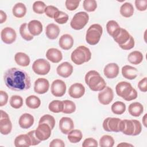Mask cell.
<instances>
[{"label": "cell", "instance_id": "obj_31", "mask_svg": "<svg viewBox=\"0 0 147 147\" xmlns=\"http://www.w3.org/2000/svg\"><path fill=\"white\" fill-rule=\"evenodd\" d=\"M13 14L17 18H22L25 16L26 13V7L25 5L21 2L17 3L13 7Z\"/></svg>", "mask_w": 147, "mask_h": 147}, {"label": "cell", "instance_id": "obj_46", "mask_svg": "<svg viewBox=\"0 0 147 147\" xmlns=\"http://www.w3.org/2000/svg\"><path fill=\"white\" fill-rule=\"evenodd\" d=\"M80 2L79 0H66L65 2V7L68 10H75L79 6Z\"/></svg>", "mask_w": 147, "mask_h": 147}, {"label": "cell", "instance_id": "obj_33", "mask_svg": "<svg viewBox=\"0 0 147 147\" xmlns=\"http://www.w3.org/2000/svg\"><path fill=\"white\" fill-rule=\"evenodd\" d=\"M121 14L126 18L131 17L134 13V7L133 5L129 2L123 3L120 7Z\"/></svg>", "mask_w": 147, "mask_h": 147}, {"label": "cell", "instance_id": "obj_38", "mask_svg": "<svg viewBox=\"0 0 147 147\" xmlns=\"http://www.w3.org/2000/svg\"><path fill=\"white\" fill-rule=\"evenodd\" d=\"M20 33L22 38L26 41H30L33 38V36L30 34L28 30V24L24 23L20 27Z\"/></svg>", "mask_w": 147, "mask_h": 147}, {"label": "cell", "instance_id": "obj_10", "mask_svg": "<svg viewBox=\"0 0 147 147\" xmlns=\"http://www.w3.org/2000/svg\"><path fill=\"white\" fill-rule=\"evenodd\" d=\"M0 118V131L3 135L9 134L12 130V123L8 114L2 110H1Z\"/></svg>", "mask_w": 147, "mask_h": 147}, {"label": "cell", "instance_id": "obj_8", "mask_svg": "<svg viewBox=\"0 0 147 147\" xmlns=\"http://www.w3.org/2000/svg\"><path fill=\"white\" fill-rule=\"evenodd\" d=\"M88 20L89 16L86 12L79 11L74 16L71 21L70 25L75 30H80L86 25Z\"/></svg>", "mask_w": 147, "mask_h": 147}, {"label": "cell", "instance_id": "obj_48", "mask_svg": "<svg viewBox=\"0 0 147 147\" xmlns=\"http://www.w3.org/2000/svg\"><path fill=\"white\" fill-rule=\"evenodd\" d=\"M135 5L139 11H145L147 8V0H136Z\"/></svg>", "mask_w": 147, "mask_h": 147}, {"label": "cell", "instance_id": "obj_14", "mask_svg": "<svg viewBox=\"0 0 147 147\" xmlns=\"http://www.w3.org/2000/svg\"><path fill=\"white\" fill-rule=\"evenodd\" d=\"M1 37L4 43L11 44L16 41L17 34L14 29L10 27H6L2 30L1 32Z\"/></svg>", "mask_w": 147, "mask_h": 147}, {"label": "cell", "instance_id": "obj_9", "mask_svg": "<svg viewBox=\"0 0 147 147\" xmlns=\"http://www.w3.org/2000/svg\"><path fill=\"white\" fill-rule=\"evenodd\" d=\"M32 69L34 72L37 75H45L49 72L51 69V64L44 59H38L33 62L32 64Z\"/></svg>", "mask_w": 147, "mask_h": 147}, {"label": "cell", "instance_id": "obj_3", "mask_svg": "<svg viewBox=\"0 0 147 147\" xmlns=\"http://www.w3.org/2000/svg\"><path fill=\"white\" fill-rule=\"evenodd\" d=\"M117 94L126 101H130L137 98V92L127 82H120L115 86Z\"/></svg>", "mask_w": 147, "mask_h": 147}, {"label": "cell", "instance_id": "obj_2", "mask_svg": "<svg viewBox=\"0 0 147 147\" xmlns=\"http://www.w3.org/2000/svg\"><path fill=\"white\" fill-rule=\"evenodd\" d=\"M85 82L93 91H100L106 87V83L100 74L95 70L88 71L85 75Z\"/></svg>", "mask_w": 147, "mask_h": 147}, {"label": "cell", "instance_id": "obj_22", "mask_svg": "<svg viewBox=\"0 0 147 147\" xmlns=\"http://www.w3.org/2000/svg\"><path fill=\"white\" fill-rule=\"evenodd\" d=\"M74 42V38L71 35L64 34L60 37L59 41V45L63 49L69 50L72 47Z\"/></svg>", "mask_w": 147, "mask_h": 147}, {"label": "cell", "instance_id": "obj_27", "mask_svg": "<svg viewBox=\"0 0 147 147\" xmlns=\"http://www.w3.org/2000/svg\"><path fill=\"white\" fill-rule=\"evenodd\" d=\"M121 28L118 22L114 20H110L106 24L107 32L113 38L118 34Z\"/></svg>", "mask_w": 147, "mask_h": 147}, {"label": "cell", "instance_id": "obj_35", "mask_svg": "<svg viewBox=\"0 0 147 147\" xmlns=\"http://www.w3.org/2000/svg\"><path fill=\"white\" fill-rule=\"evenodd\" d=\"M67 137L70 142L75 144L80 141L83 137V134L80 130L73 129L68 133Z\"/></svg>", "mask_w": 147, "mask_h": 147}, {"label": "cell", "instance_id": "obj_45", "mask_svg": "<svg viewBox=\"0 0 147 147\" xmlns=\"http://www.w3.org/2000/svg\"><path fill=\"white\" fill-rule=\"evenodd\" d=\"M46 5L42 1H35L33 4V10L34 13L37 14H43L45 13V10L46 9Z\"/></svg>", "mask_w": 147, "mask_h": 147}, {"label": "cell", "instance_id": "obj_17", "mask_svg": "<svg viewBox=\"0 0 147 147\" xmlns=\"http://www.w3.org/2000/svg\"><path fill=\"white\" fill-rule=\"evenodd\" d=\"M59 129L62 133L68 134L74 128V123L72 119L69 117H62L59 121Z\"/></svg>", "mask_w": 147, "mask_h": 147}, {"label": "cell", "instance_id": "obj_43", "mask_svg": "<svg viewBox=\"0 0 147 147\" xmlns=\"http://www.w3.org/2000/svg\"><path fill=\"white\" fill-rule=\"evenodd\" d=\"M53 18L57 23L59 24H64L68 20V16L67 13L59 10L55 15Z\"/></svg>", "mask_w": 147, "mask_h": 147}, {"label": "cell", "instance_id": "obj_39", "mask_svg": "<svg viewBox=\"0 0 147 147\" xmlns=\"http://www.w3.org/2000/svg\"><path fill=\"white\" fill-rule=\"evenodd\" d=\"M114 144V140L112 136L103 135L99 140V146L100 147H113Z\"/></svg>", "mask_w": 147, "mask_h": 147}, {"label": "cell", "instance_id": "obj_42", "mask_svg": "<svg viewBox=\"0 0 147 147\" xmlns=\"http://www.w3.org/2000/svg\"><path fill=\"white\" fill-rule=\"evenodd\" d=\"M42 123H45L49 125L51 129L52 130L55 127L56 122H55V118L53 116L49 114H45L40 118L38 122V124Z\"/></svg>", "mask_w": 147, "mask_h": 147}, {"label": "cell", "instance_id": "obj_1", "mask_svg": "<svg viewBox=\"0 0 147 147\" xmlns=\"http://www.w3.org/2000/svg\"><path fill=\"white\" fill-rule=\"evenodd\" d=\"M3 80L7 87L13 91H26L31 86L30 79L28 73L15 67L6 71L3 75Z\"/></svg>", "mask_w": 147, "mask_h": 147}, {"label": "cell", "instance_id": "obj_15", "mask_svg": "<svg viewBox=\"0 0 147 147\" xmlns=\"http://www.w3.org/2000/svg\"><path fill=\"white\" fill-rule=\"evenodd\" d=\"M85 93V87L79 83H75L72 84L68 90L69 95L75 99L82 97Z\"/></svg>", "mask_w": 147, "mask_h": 147}, {"label": "cell", "instance_id": "obj_32", "mask_svg": "<svg viewBox=\"0 0 147 147\" xmlns=\"http://www.w3.org/2000/svg\"><path fill=\"white\" fill-rule=\"evenodd\" d=\"M143 55L142 53L138 51H134L130 52L128 56L127 60L128 61L133 64L138 65L140 64L143 60Z\"/></svg>", "mask_w": 147, "mask_h": 147}, {"label": "cell", "instance_id": "obj_13", "mask_svg": "<svg viewBox=\"0 0 147 147\" xmlns=\"http://www.w3.org/2000/svg\"><path fill=\"white\" fill-rule=\"evenodd\" d=\"M98 98L99 103L102 105H107L110 104L114 98V93L112 88L109 86H106L103 90L100 91Z\"/></svg>", "mask_w": 147, "mask_h": 147}, {"label": "cell", "instance_id": "obj_51", "mask_svg": "<svg viewBox=\"0 0 147 147\" xmlns=\"http://www.w3.org/2000/svg\"><path fill=\"white\" fill-rule=\"evenodd\" d=\"M98 142L96 140L93 138H87L85 139L82 144L83 147H87V146H98Z\"/></svg>", "mask_w": 147, "mask_h": 147}, {"label": "cell", "instance_id": "obj_52", "mask_svg": "<svg viewBox=\"0 0 147 147\" xmlns=\"http://www.w3.org/2000/svg\"><path fill=\"white\" fill-rule=\"evenodd\" d=\"M8 101L7 94L2 90L0 91V106L2 107L6 105Z\"/></svg>", "mask_w": 147, "mask_h": 147}, {"label": "cell", "instance_id": "obj_21", "mask_svg": "<svg viewBox=\"0 0 147 147\" xmlns=\"http://www.w3.org/2000/svg\"><path fill=\"white\" fill-rule=\"evenodd\" d=\"M34 119L32 115L29 113H24L22 114L18 120L20 126L24 129H29L34 123Z\"/></svg>", "mask_w": 147, "mask_h": 147}, {"label": "cell", "instance_id": "obj_19", "mask_svg": "<svg viewBox=\"0 0 147 147\" xmlns=\"http://www.w3.org/2000/svg\"><path fill=\"white\" fill-rule=\"evenodd\" d=\"M119 69V67L116 63L107 64L104 68V75L108 79H114L118 76Z\"/></svg>", "mask_w": 147, "mask_h": 147}, {"label": "cell", "instance_id": "obj_47", "mask_svg": "<svg viewBox=\"0 0 147 147\" xmlns=\"http://www.w3.org/2000/svg\"><path fill=\"white\" fill-rule=\"evenodd\" d=\"M58 11L59 9L56 7L52 5H49L46 7V9L45 10V13L48 17L51 18H53L55 15Z\"/></svg>", "mask_w": 147, "mask_h": 147}, {"label": "cell", "instance_id": "obj_23", "mask_svg": "<svg viewBox=\"0 0 147 147\" xmlns=\"http://www.w3.org/2000/svg\"><path fill=\"white\" fill-rule=\"evenodd\" d=\"M28 30L30 34L33 36H38L42 32V25L41 22L38 20H33L28 24Z\"/></svg>", "mask_w": 147, "mask_h": 147}, {"label": "cell", "instance_id": "obj_54", "mask_svg": "<svg viewBox=\"0 0 147 147\" xmlns=\"http://www.w3.org/2000/svg\"><path fill=\"white\" fill-rule=\"evenodd\" d=\"M50 147H64L65 144L63 140L58 138L53 139L49 144Z\"/></svg>", "mask_w": 147, "mask_h": 147}, {"label": "cell", "instance_id": "obj_24", "mask_svg": "<svg viewBox=\"0 0 147 147\" xmlns=\"http://www.w3.org/2000/svg\"><path fill=\"white\" fill-rule=\"evenodd\" d=\"M122 74L125 78L129 80H133L137 76L138 70L135 67L126 65L122 68Z\"/></svg>", "mask_w": 147, "mask_h": 147}, {"label": "cell", "instance_id": "obj_26", "mask_svg": "<svg viewBox=\"0 0 147 147\" xmlns=\"http://www.w3.org/2000/svg\"><path fill=\"white\" fill-rule=\"evenodd\" d=\"M16 147H29L31 146V141L28 134H22L17 136L14 140Z\"/></svg>", "mask_w": 147, "mask_h": 147}, {"label": "cell", "instance_id": "obj_30", "mask_svg": "<svg viewBox=\"0 0 147 147\" xmlns=\"http://www.w3.org/2000/svg\"><path fill=\"white\" fill-rule=\"evenodd\" d=\"M16 63L22 67L28 66L30 64V58L28 55L23 52H17L14 56Z\"/></svg>", "mask_w": 147, "mask_h": 147}, {"label": "cell", "instance_id": "obj_20", "mask_svg": "<svg viewBox=\"0 0 147 147\" xmlns=\"http://www.w3.org/2000/svg\"><path fill=\"white\" fill-rule=\"evenodd\" d=\"M46 57L48 60L53 63H59L63 59L61 52L57 48H49L46 52Z\"/></svg>", "mask_w": 147, "mask_h": 147}, {"label": "cell", "instance_id": "obj_34", "mask_svg": "<svg viewBox=\"0 0 147 147\" xmlns=\"http://www.w3.org/2000/svg\"><path fill=\"white\" fill-rule=\"evenodd\" d=\"M25 103L26 106L32 109H36L41 105V100L38 97L32 95L26 98Z\"/></svg>", "mask_w": 147, "mask_h": 147}, {"label": "cell", "instance_id": "obj_16", "mask_svg": "<svg viewBox=\"0 0 147 147\" xmlns=\"http://www.w3.org/2000/svg\"><path fill=\"white\" fill-rule=\"evenodd\" d=\"M49 88V81L45 78H38L35 82L34 85V91L38 94H43L46 93Z\"/></svg>", "mask_w": 147, "mask_h": 147}, {"label": "cell", "instance_id": "obj_12", "mask_svg": "<svg viewBox=\"0 0 147 147\" xmlns=\"http://www.w3.org/2000/svg\"><path fill=\"white\" fill-rule=\"evenodd\" d=\"M51 130L52 129L49 125L42 123L38 124V126L35 130V134L40 141H45L51 137Z\"/></svg>", "mask_w": 147, "mask_h": 147}, {"label": "cell", "instance_id": "obj_11", "mask_svg": "<svg viewBox=\"0 0 147 147\" xmlns=\"http://www.w3.org/2000/svg\"><path fill=\"white\" fill-rule=\"evenodd\" d=\"M66 89V84L62 80L56 79L52 83L51 87V93L56 97L63 96L65 93Z\"/></svg>", "mask_w": 147, "mask_h": 147}, {"label": "cell", "instance_id": "obj_36", "mask_svg": "<svg viewBox=\"0 0 147 147\" xmlns=\"http://www.w3.org/2000/svg\"><path fill=\"white\" fill-rule=\"evenodd\" d=\"M48 109L54 113L62 112L63 110V102L59 100H53L49 103Z\"/></svg>", "mask_w": 147, "mask_h": 147}, {"label": "cell", "instance_id": "obj_44", "mask_svg": "<svg viewBox=\"0 0 147 147\" xmlns=\"http://www.w3.org/2000/svg\"><path fill=\"white\" fill-rule=\"evenodd\" d=\"M84 9L88 12L94 11L97 7V3L95 0H84L83 3Z\"/></svg>", "mask_w": 147, "mask_h": 147}, {"label": "cell", "instance_id": "obj_41", "mask_svg": "<svg viewBox=\"0 0 147 147\" xmlns=\"http://www.w3.org/2000/svg\"><path fill=\"white\" fill-rule=\"evenodd\" d=\"M10 105L14 109H20L23 106V99L20 95H12L10 99Z\"/></svg>", "mask_w": 147, "mask_h": 147}, {"label": "cell", "instance_id": "obj_7", "mask_svg": "<svg viewBox=\"0 0 147 147\" xmlns=\"http://www.w3.org/2000/svg\"><path fill=\"white\" fill-rule=\"evenodd\" d=\"M125 127L122 131L127 136H137L142 131V126L140 122L136 119H124Z\"/></svg>", "mask_w": 147, "mask_h": 147}, {"label": "cell", "instance_id": "obj_40", "mask_svg": "<svg viewBox=\"0 0 147 147\" xmlns=\"http://www.w3.org/2000/svg\"><path fill=\"white\" fill-rule=\"evenodd\" d=\"M63 102V113L64 114H71L75 111L76 105L75 103L70 100H64Z\"/></svg>", "mask_w": 147, "mask_h": 147}, {"label": "cell", "instance_id": "obj_57", "mask_svg": "<svg viewBox=\"0 0 147 147\" xmlns=\"http://www.w3.org/2000/svg\"><path fill=\"white\" fill-rule=\"evenodd\" d=\"M146 115L147 114H145L142 118V123L145 127H146Z\"/></svg>", "mask_w": 147, "mask_h": 147}, {"label": "cell", "instance_id": "obj_50", "mask_svg": "<svg viewBox=\"0 0 147 147\" xmlns=\"http://www.w3.org/2000/svg\"><path fill=\"white\" fill-rule=\"evenodd\" d=\"M134 44H135V42H134V38L131 36L129 40L123 45H120L119 47L123 50H130L134 47Z\"/></svg>", "mask_w": 147, "mask_h": 147}, {"label": "cell", "instance_id": "obj_56", "mask_svg": "<svg viewBox=\"0 0 147 147\" xmlns=\"http://www.w3.org/2000/svg\"><path fill=\"white\" fill-rule=\"evenodd\" d=\"M133 146V145L130 144H127L126 142H122L121 144H119L117 146Z\"/></svg>", "mask_w": 147, "mask_h": 147}, {"label": "cell", "instance_id": "obj_28", "mask_svg": "<svg viewBox=\"0 0 147 147\" xmlns=\"http://www.w3.org/2000/svg\"><path fill=\"white\" fill-rule=\"evenodd\" d=\"M128 111L132 116L139 117L144 111V106L140 102H133L129 106Z\"/></svg>", "mask_w": 147, "mask_h": 147}, {"label": "cell", "instance_id": "obj_37", "mask_svg": "<svg viewBox=\"0 0 147 147\" xmlns=\"http://www.w3.org/2000/svg\"><path fill=\"white\" fill-rule=\"evenodd\" d=\"M111 109L114 114L121 115L124 113L126 110V105L122 102L117 101L112 105Z\"/></svg>", "mask_w": 147, "mask_h": 147}, {"label": "cell", "instance_id": "obj_53", "mask_svg": "<svg viewBox=\"0 0 147 147\" xmlns=\"http://www.w3.org/2000/svg\"><path fill=\"white\" fill-rule=\"evenodd\" d=\"M146 84H147V78L145 77L142 78L141 80L139 81L138 83V87L140 89V91L142 92H146L147 91V87H146Z\"/></svg>", "mask_w": 147, "mask_h": 147}, {"label": "cell", "instance_id": "obj_25", "mask_svg": "<svg viewBox=\"0 0 147 147\" xmlns=\"http://www.w3.org/2000/svg\"><path fill=\"white\" fill-rule=\"evenodd\" d=\"M60 33V28L58 25L51 23L48 24L45 29V34L51 40L56 39Z\"/></svg>", "mask_w": 147, "mask_h": 147}, {"label": "cell", "instance_id": "obj_5", "mask_svg": "<svg viewBox=\"0 0 147 147\" xmlns=\"http://www.w3.org/2000/svg\"><path fill=\"white\" fill-rule=\"evenodd\" d=\"M102 32L103 29L100 25L98 24L91 25L86 32V42L91 45L97 44L100 39Z\"/></svg>", "mask_w": 147, "mask_h": 147}, {"label": "cell", "instance_id": "obj_18", "mask_svg": "<svg viewBox=\"0 0 147 147\" xmlns=\"http://www.w3.org/2000/svg\"><path fill=\"white\" fill-rule=\"evenodd\" d=\"M56 72L59 76L63 78H68L72 74L73 66L67 61L63 62L58 65Z\"/></svg>", "mask_w": 147, "mask_h": 147}, {"label": "cell", "instance_id": "obj_55", "mask_svg": "<svg viewBox=\"0 0 147 147\" xmlns=\"http://www.w3.org/2000/svg\"><path fill=\"white\" fill-rule=\"evenodd\" d=\"M7 19L6 14L2 10H0V23L2 24L6 21Z\"/></svg>", "mask_w": 147, "mask_h": 147}, {"label": "cell", "instance_id": "obj_6", "mask_svg": "<svg viewBox=\"0 0 147 147\" xmlns=\"http://www.w3.org/2000/svg\"><path fill=\"white\" fill-rule=\"evenodd\" d=\"M102 126L104 130L108 132H122L124 129L125 122L118 118L107 117L103 121Z\"/></svg>", "mask_w": 147, "mask_h": 147}, {"label": "cell", "instance_id": "obj_29", "mask_svg": "<svg viewBox=\"0 0 147 147\" xmlns=\"http://www.w3.org/2000/svg\"><path fill=\"white\" fill-rule=\"evenodd\" d=\"M131 35L123 28H121L118 34L113 38L114 41L118 44L119 46L125 44L130 38Z\"/></svg>", "mask_w": 147, "mask_h": 147}, {"label": "cell", "instance_id": "obj_4", "mask_svg": "<svg viewBox=\"0 0 147 147\" xmlns=\"http://www.w3.org/2000/svg\"><path fill=\"white\" fill-rule=\"evenodd\" d=\"M91 58V52L90 49L84 45L77 47L71 53V59L76 65H81L88 62Z\"/></svg>", "mask_w": 147, "mask_h": 147}, {"label": "cell", "instance_id": "obj_49", "mask_svg": "<svg viewBox=\"0 0 147 147\" xmlns=\"http://www.w3.org/2000/svg\"><path fill=\"white\" fill-rule=\"evenodd\" d=\"M27 134L30 138V140L31 141V145H32V146L37 145L41 142V141H40L39 139H38V138L36 137L34 130L29 131Z\"/></svg>", "mask_w": 147, "mask_h": 147}]
</instances>
